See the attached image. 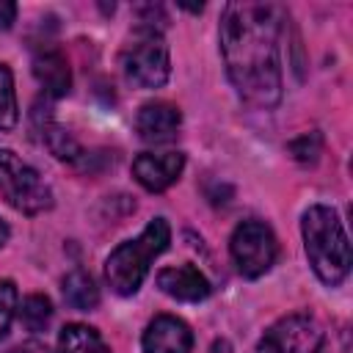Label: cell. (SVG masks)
Instances as JSON below:
<instances>
[{"label":"cell","instance_id":"277c9868","mask_svg":"<svg viewBox=\"0 0 353 353\" xmlns=\"http://www.w3.org/2000/svg\"><path fill=\"white\" fill-rule=\"evenodd\" d=\"M124 77L138 88H160L171 74V55L157 28L141 25L121 50Z\"/></svg>","mask_w":353,"mask_h":353},{"label":"cell","instance_id":"9c48e42d","mask_svg":"<svg viewBox=\"0 0 353 353\" xmlns=\"http://www.w3.org/2000/svg\"><path fill=\"white\" fill-rule=\"evenodd\" d=\"M143 353H190L193 331L174 314H157L143 331Z\"/></svg>","mask_w":353,"mask_h":353},{"label":"cell","instance_id":"ac0fdd59","mask_svg":"<svg viewBox=\"0 0 353 353\" xmlns=\"http://www.w3.org/2000/svg\"><path fill=\"white\" fill-rule=\"evenodd\" d=\"M17 301H19V298H17L14 281L3 279V281H0V336L8 334V325H11L14 314H17Z\"/></svg>","mask_w":353,"mask_h":353},{"label":"cell","instance_id":"4fadbf2b","mask_svg":"<svg viewBox=\"0 0 353 353\" xmlns=\"http://www.w3.org/2000/svg\"><path fill=\"white\" fill-rule=\"evenodd\" d=\"M58 353H110V347L97 328L69 323L58 336Z\"/></svg>","mask_w":353,"mask_h":353},{"label":"cell","instance_id":"e0dca14e","mask_svg":"<svg viewBox=\"0 0 353 353\" xmlns=\"http://www.w3.org/2000/svg\"><path fill=\"white\" fill-rule=\"evenodd\" d=\"M44 138H47L50 152H52L58 160H77V157H80V146H77V141H74L66 130H61V127H55V124H47Z\"/></svg>","mask_w":353,"mask_h":353},{"label":"cell","instance_id":"ba28073f","mask_svg":"<svg viewBox=\"0 0 353 353\" xmlns=\"http://www.w3.org/2000/svg\"><path fill=\"white\" fill-rule=\"evenodd\" d=\"M185 168V154L182 152H143L132 160V176L138 179L141 188L152 190V193H160L165 188H171L179 174Z\"/></svg>","mask_w":353,"mask_h":353},{"label":"cell","instance_id":"5b68a950","mask_svg":"<svg viewBox=\"0 0 353 353\" xmlns=\"http://www.w3.org/2000/svg\"><path fill=\"white\" fill-rule=\"evenodd\" d=\"M0 196L22 215H39L52 207L50 185L11 149H0Z\"/></svg>","mask_w":353,"mask_h":353},{"label":"cell","instance_id":"3957f363","mask_svg":"<svg viewBox=\"0 0 353 353\" xmlns=\"http://www.w3.org/2000/svg\"><path fill=\"white\" fill-rule=\"evenodd\" d=\"M171 243V226L165 218H154L146 223V229L135 237L113 248V254L105 262V279L116 295H135L143 284L149 265L154 256H160Z\"/></svg>","mask_w":353,"mask_h":353},{"label":"cell","instance_id":"8fae6325","mask_svg":"<svg viewBox=\"0 0 353 353\" xmlns=\"http://www.w3.org/2000/svg\"><path fill=\"white\" fill-rule=\"evenodd\" d=\"M157 287L182 303H199L210 295V281L204 279L201 270H196L193 265H174V268H163L157 273Z\"/></svg>","mask_w":353,"mask_h":353},{"label":"cell","instance_id":"8992f818","mask_svg":"<svg viewBox=\"0 0 353 353\" xmlns=\"http://www.w3.org/2000/svg\"><path fill=\"white\" fill-rule=\"evenodd\" d=\"M254 353H328V350L320 323L312 314L292 312L276 320L262 334Z\"/></svg>","mask_w":353,"mask_h":353},{"label":"cell","instance_id":"ffe728a7","mask_svg":"<svg viewBox=\"0 0 353 353\" xmlns=\"http://www.w3.org/2000/svg\"><path fill=\"white\" fill-rule=\"evenodd\" d=\"M17 17V6L11 0H0V30H8Z\"/></svg>","mask_w":353,"mask_h":353},{"label":"cell","instance_id":"7402d4cb","mask_svg":"<svg viewBox=\"0 0 353 353\" xmlns=\"http://www.w3.org/2000/svg\"><path fill=\"white\" fill-rule=\"evenodd\" d=\"M210 353H234V347H232L229 339H215L212 347H210Z\"/></svg>","mask_w":353,"mask_h":353},{"label":"cell","instance_id":"52a82bcc","mask_svg":"<svg viewBox=\"0 0 353 353\" xmlns=\"http://www.w3.org/2000/svg\"><path fill=\"white\" fill-rule=\"evenodd\" d=\"M229 251H232V259H234L237 270L245 279H259L273 268V262L279 256V243H276V234L270 232L268 223L243 221L232 232Z\"/></svg>","mask_w":353,"mask_h":353},{"label":"cell","instance_id":"9a60e30c","mask_svg":"<svg viewBox=\"0 0 353 353\" xmlns=\"http://www.w3.org/2000/svg\"><path fill=\"white\" fill-rule=\"evenodd\" d=\"M19 121L17 94H14V74L6 63H0V130H14Z\"/></svg>","mask_w":353,"mask_h":353},{"label":"cell","instance_id":"d6986e66","mask_svg":"<svg viewBox=\"0 0 353 353\" xmlns=\"http://www.w3.org/2000/svg\"><path fill=\"white\" fill-rule=\"evenodd\" d=\"M290 152H292L295 160H301V163H314L317 154H320V135H317V132L301 135L298 141L290 143Z\"/></svg>","mask_w":353,"mask_h":353},{"label":"cell","instance_id":"30bf717a","mask_svg":"<svg viewBox=\"0 0 353 353\" xmlns=\"http://www.w3.org/2000/svg\"><path fill=\"white\" fill-rule=\"evenodd\" d=\"M182 113L171 102H146L135 116V130L146 143H165L176 135Z\"/></svg>","mask_w":353,"mask_h":353},{"label":"cell","instance_id":"44dd1931","mask_svg":"<svg viewBox=\"0 0 353 353\" xmlns=\"http://www.w3.org/2000/svg\"><path fill=\"white\" fill-rule=\"evenodd\" d=\"M11 353H50V347L44 342H39V339H30V342H22L19 347H14Z\"/></svg>","mask_w":353,"mask_h":353},{"label":"cell","instance_id":"7a4b0ae2","mask_svg":"<svg viewBox=\"0 0 353 353\" xmlns=\"http://www.w3.org/2000/svg\"><path fill=\"white\" fill-rule=\"evenodd\" d=\"M301 232L314 276L328 287L345 281V276L350 273V240L336 210L328 204H312L303 212Z\"/></svg>","mask_w":353,"mask_h":353},{"label":"cell","instance_id":"2e32d148","mask_svg":"<svg viewBox=\"0 0 353 353\" xmlns=\"http://www.w3.org/2000/svg\"><path fill=\"white\" fill-rule=\"evenodd\" d=\"M50 317H52V303H50L47 295L33 292V295H28V298L22 301V306H19V320H22V325H25L28 331H41V328L50 323Z\"/></svg>","mask_w":353,"mask_h":353},{"label":"cell","instance_id":"7c38bea8","mask_svg":"<svg viewBox=\"0 0 353 353\" xmlns=\"http://www.w3.org/2000/svg\"><path fill=\"white\" fill-rule=\"evenodd\" d=\"M33 74L41 83V88L50 97H66L72 88V72L66 63V55L58 47H44L33 55Z\"/></svg>","mask_w":353,"mask_h":353},{"label":"cell","instance_id":"5bb4252c","mask_svg":"<svg viewBox=\"0 0 353 353\" xmlns=\"http://www.w3.org/2000/svg\"><path fill=\"white\" fill-rule=\"evenodd\" d=\"M63 298L72 309L91 312L99 303V287L94 284V279L85 270H72L63 279Z\"/></svg>","mask_w":353,"mask_h":353},{"label":"cell","instance_id":"603a6c76","mask_svg":"<svg viewBox=\"0 0 353 353\" xmlns=\"http://www.w3.org/2000/svg\"><path fill=\"white\" fill-rule=\"evenodd\" d=\"M8 234H11V232H8V223H6L3 218H0V245H3L6 240H8Z\"/></svg>","mask_w":353,"mask_h":353},{"label":"cell","instance_id":"6da1fadb","mask_svg":"<svg viewBox=\"0 0 353 353\" xmlns=\"http://www.w3.org/2000/svg\"><path fill=\"white\" fill-rule=\"evenodd\" d=\"M281 22L273 3H229L221 14V55L243 102L276 108L281 102Z\"/></svg>","mask_w":353,"mask_h":353}]
</instances>
